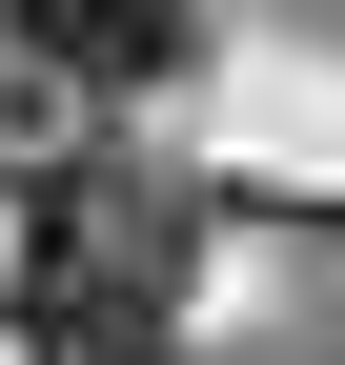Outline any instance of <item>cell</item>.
<instances>
[{
    "instance_id": "1",
    "label": "cell",
    "mask_w": 345,
    "mask_h": 365,
    "mask_svg": "<svg viewBox=\"0 0 345 365\" xmlns=\"http://www.w3.org/2000/svg\"><path fill=\"white\" fill-rule=\"evenodd\" d=\"M183 304V203L143 163H41L21 182V345H122Z\"/></svg>"
},
{
    "instance_id": "2",
    "label": "cell",
    "mask_w": 345,
    "mask_h": 365,
    "mask_svg": "<svg viewBox=\"0 0 345 365\" xmlns=\"http://www.w3.org/2000/svg\"><path fill=\"white\" fill-rule=\"evenodd\" d=\"M0 21H21V61H41V81H81V102H143V81H183L203 0H0Z\"/></svg>"
},
{
    "instance_id": "3",
    "label": "cell",
    "mask_w": 345,
    "mask_h": 365,
    "mask_svg": "<svg viewBox=\"0 0 345 365\" xmlns=\"http://www.w3.org/2000/svg\"><path fill=\"white\" fill-rule=\"evenodd\" d=\"M41 365H163V325H122V345H41Z\"/></svg>"
}]
</instances>
